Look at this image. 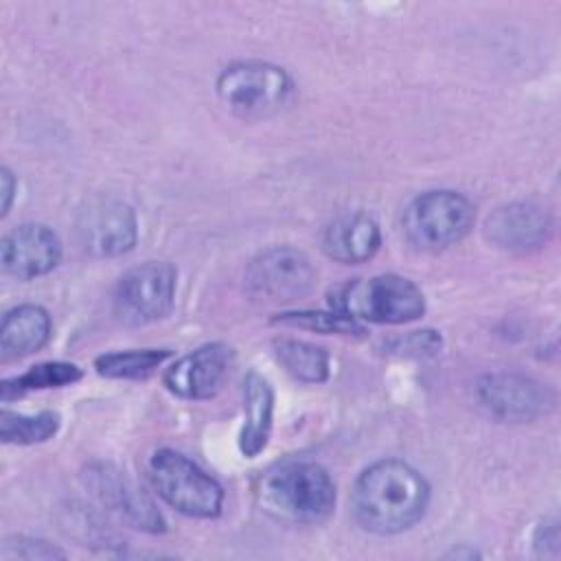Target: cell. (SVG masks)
Segmentation results:
<instances>
[{"label":"cell","instance_id":"ac0fdd59","mask_svg":"<svg viewBox=\"0 0 561 561\" xmlns=\"http://www.w3.org/2000/svg\"><path fill=\"white\" fill-rule=\"evenodd\" d=\"M278 364L298 381L322 383L331 373V357L327 348L294 337H276L272 342Z\"/></svg>","mask_w":561,"mask_h":561},{"label":"cell","instance_id":"52a82bcc","mask_svg":"<svg viewBox=\"0 0 561 561\" xmlns=\"http://www.w3.org/2000/svg\"><path fill=\"white\" fill-rule=\"evenodd\" d=\"M81 480L101 508L127 526L149 535H162L167 530V519L156 502L116 465L94 460L85 465Z\"/></svg>","mask_w":561,"mask_h":561},{"label":"cell","instance_id":"30bf717a","mask_svg":"<svg viewBox=\"0 0 561 561\" xmlns=\"http://www.w3.org/2000/svg\"><path fill=\"white\" fill-rule=\"evenodd\" d=\"M478 399L500 421L524 423L548 414L554 408V392L535 377L497 370L478 381Z\"/></svg>","mask_w":561,"mask_h":561},{"label":"cell","instance_id":"2e32d148","mask_svg":"<svg viewBox=\"0 0 561 561\" xmlns=\"http://www.w3.org/2000/svg\"><path fill=\"white\" fill-rule=\"evenodd\" d=\"M274 419V390L256 370L243 379V427L239 432V451L245 458L259 456L270 440Z\"/></svg>","mask_w":561,"mask_h":561},{"label":"cell","instance_id":"ffe728a7","mask_svg":"<svg viewBox=\"0 0 561 561\" xmlns=\"http://www.w3.org/2000/svg\"><path fill=\"white\" fill-rule=\"evenodd\" d=\"M171 357L169 348H131L105 353L94 359V370L107 379H145Z\"/></svg>","mask_w":561,"mask_h":561},{"label":"cell","instance_id":"484cf974","mask_svg":"<svg viewBox=\"0 0 561 561\" xmlns=\"http://www.w3.org/2000/svg\"><path fill=\"white\" fill-rule=\"evenodd\" d=\"M0 184H2V215H7L11 204H13L15 188H18V182H15L13 173L7 167L0 171Z\"/></svg>","mask_w":561,"mask_h":561},{"label":"cell","instance_id":"5b68a950","mask_svg":"<svg viewBox=\"0 0 561 561\" xmlns=\"http://www.w3.org/2000/svg\"><path fill=\"white\" fill-rule=\"evenodd\" d=\"M153 491L178 513L215 519L224 508V489L197 462L175 449H158L147 465Z\"/></svg>","mask_w":561,"mask_h":561},{"label":"cell","instance_id":"6da1fadb","mask_svg":"<svg viewBox=\"0 0 561 561\" xmlns=\"http://www.w3.org/2000/svg\"><path fill=\"white\" fill-rule=\"evenodd\" d=\"M430 504L427 480L403 460H379L366 467L351 491L357 524L375 535H397L412 528Z\"/></svg>","mask_w":561,"mask_h":561},{"label":"cell","instance_id":"e0dca14e","mask_svg":"<svg viewBox=\"0 0 561 561\" xmlns=\"http://www.w3.org/2000/svg\"><path fill=\"white\" fill-rule=\"evenodd\" d=\"M50 340V316L39 305H20L4 313L0 324L2 362L26 357Z\"/></svg>","mask_w":561,"mask_h":561},{"label":"cell","instance_id":"44dd1931","mask_svg":"<svg viewBox=\"0 0 561 561\" xmlns=\"http://www.w3.org/2000/svg\"><path fill=\"white\" fill-rule=\"evenodd\" d=\"M61 416L53 410L37 414H20L11 410L0 412V438L7 445H33L44 443L57 434Z\"/></svg>","mask_w":561,"mask_h":561},{"label":"cell","instance_id":"277c9868","mask_svg":"<svg viewBox=\"0 0 561 561\" xmlns=\"http://www.w3.org/2000/svg\"><path fill=\"white\" fill-rule=\"evenodd\" d=\"M219 103L243 121H263L283 112L294 96L285 68L267 61H234L215 79Z\"/></svg>","mask_w":561,"mask_h":561},{"label":"cell","instance_id":"3957f363","mask_svg":"<svg viewBox=\"0 0 561 561\" xmlns=\"http://www.w3.org/2000/svg\"><path fill=\"white\" fill-rule=\"evenodd\" d=\"M329 305L355 322L405 324L425 313V296L419 285L399 274L355 278L331 291Z\"/></svg>","mask_w":561,"mask_h":561},{"label":"cell","instance_id":"d6986e66","mask_svg":"<svg viewBox=\"0 0 561 561\" xmlns=\"http://www.w3.org/2000/svg\"><path fill=\"white\" fill-rule=\"evenodd\" d=\"M81 368L72 362H42L31 366L26 373L18 377H9L2 381L0 392L2 401H11L15 397H22L33 390H46V388H61L70 386L81 379Z\"/></svg>","mask_w":561,"mask_h":561},{"label":"cell","instance_id":"9a60e30c","mask_svg":"<svg viewBox=\"0 0 561 561\" xmlns=\"http://www.w3.org/2000/svg\"><path fill=\"white\" fill-rule=\"evenodd\" d=\"M381 232L366 213H344L335 217L322 234V250L329 259L340 263H364L377 254Z\"/></svg>","mask_w":561,"mask_h":561},{"label":"cell","instance_id":"8992f818","mask_svg":"<svg viewBox=\"0 0 561 561\" xmlns=\"http://www.w3.org/2000/svg\"><path fill=\"white\" fill-rule=\"evenodd\" d=\"M476 208L458 191H427L412 199L403 213L408 239L423 250H443L469 234Z\"/></svg>","mask_w":561,"mask_h":561},{"label":"cell","instance_id":"ba28073f","mask_svg":"<svg viewBox=\"0 0 561 561\" xmlns=\"http://www.w3.org/2000/svg\"><path fill=\"white\" fill-rule=\"evenodd\" d=\"M178 270L167 261H147L127 270L114 289L116 316L129 324L164 318L175 298Z\"/></svg>","mask_w":561,"mask_h":561},{"label":"cell","instance_id":"cb8c5ba5","mask_svg":"<svg viewBox=\"0 0 561 561\" xmlns=\"http://www.w3.org/2000/svg\"><path fill=\"white\" fill-rule=\"evenodd\" d=\"M440 346H443V337L434 329L410 331L405 335H399L386 342V351L399 357H432L440 351Z\"/></svg>","mask_w":561,"mask_h":561},{"label":"cell","instance_id":"9c48e42d","mask_svg":"<svg viewBox=\"0 0 561 561\" xmlns=\"http://www.w3.org/2000/svg\"><path fill=\"white\" fill-rule=\"evenodd\" d=\"M316 267L309 256L289 245H276L261 252L245 270V287L252 296L289 302L311 291Z\"/></svg>","mask_w":561,"mask_h":561},{"label":"cell","instance_id":"5bb4252c","mask_svg":"<svg viewBox=\"0 0 561 561\" xmlns=\"http://www.w3.org/2000/svg\"><path fill=\"white\" fill-rule=\"evenodd\" d=\"M552 234V217L533 202H513L486 217L484 237L511 252H530L541 248Z\"/></svg>","mask_w":561,"mask_h":561},{"label":"cell","instance_id":"7402d4cb","mask_svg":"<svg viewBox=\"0 0 561 561\" xmlns=\"http://www.w3.org/2000/svg\"><path fill=\"white\" fill-rule=\"evenodd\" d=\"M274 322L309 329L316 333H337V335H362L364 327L337 311H287L278 313Z\"/></svg>","mask_w":561,"mask_h":561},{"label":"cell","instance_id":"8fae6325","mask_svg":"<svg viewBox=\"0 0 561 561\" xmlns=\"http://www.w3.org/2000/svg\"><path fill=\"white\" fill-rule=\"evenodd\" d=\"M79 243L94 256H121L138 241V219L121 199H92L77 219Z\"/></svg>","mask_w":561,"mask_h":561},{"label":"cell","instance_id":"603a6c76","mask_svg":"<svg viewBox=\"0 0 561 561\" xmlns=\"http://www.w3.org/2000/svg\"><path fill=\"white\" fill-rule=\"evenodd\" d=\"M0 559L2 561H13V559H66V552L57 546H53L46 539L39 537H28V535H15L4 539L0 548Z\"/></svg>","mask_w":561,"mask_h":561},{"label":"cell","instance_id":"7a4b0ae2","mask_svg":"<svg viewBox=\"0 0 561 561\" xmlns=\"http://www.w3.org/2000/svg\"><path fill=\"white\" fill-rule=\"evenodd\" d=\"M254 491L261 511L283 524H320L335 508V484L329 471L313 460L285 458L270 465Z\"/></svg>","mask_w":561,"mask_h":561},{"label":"cell","instance_id":"4fadbf2b","mask_svg":"<svg viewBox=\"0 0 561 561\" xmlns=\"http://www.w3.org/2000/svg\"><path fill=\"white\" fill-rule=\"evenodd\" d=\"M61 259L59 237L44 224H22L4 234L0 261L9 276L31 280L48 274Z\"/></svg>","mask_w":561,"mask_h":561},{"label":"cell","instance_id":"d4e9b609","mask_svg":"<svg viewBox=\"0 0 561 561\" xmlns=\"http://www.w3.org/2000/svg\"><path fill=\"white\" fill-rule=\"evenodd\" d=\"M559 541H561V535H559V522L552 517V519H543L537 530H535V537H533V546L535 550L541 554V557H557L559 554Z\"/></svg>","mask_w":561,"mask_h":561},{"label":"cell","instance_id":"7c38bea8","mask_svg":"<svg viewBox=\"0 0 561 561\" xmlns=\"http://www.w3.org/2000/svg\"><path fill=\"white\" fill-rule=\"evenodd\" d=\"M234 366V351L226 342L204 344L164 370V386L180 399H210L226 383Z\"/></svg>","mask_w":561,"mask_h":561}]
</instances>
